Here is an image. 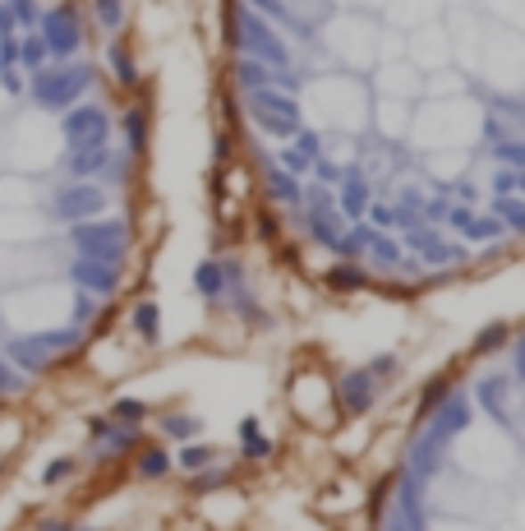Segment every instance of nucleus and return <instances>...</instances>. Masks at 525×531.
Masks as SVG:
<instances>
[{
  "label": "nucleus",
  "mask_w": 525,
  "mask_h": 531,
  "mask_svg": "<svg viewBox=\"0 0 525 531\" xmlns=\"http://www.w3.org/2000/svg\"><path fill=\"white\" fill-rule=\"evenodd\" d=\"M88 88H93V65L55 61L51 70H46V65L37 70V79H33V102L46 106V112H65V106H74Z\"/></svg>",
  "instance_id": "nucleus-1"
},
{
  "label": "nucleus",
  "mask_w": 525,
  "mask_h": 531,
  "mask_svg": "<svg viewBox=\"0 0 525 531\" xmlns=\"http://www.w3.org/2000/svg\"><path fill=\"white\" fill-rule=\"evenodd\" d=\"M23 342L51 361L55 352H70V347H74V342H78V328L70 324V328H55V333H33V337H23Z\"/></svg>",
  "instance_id": "nucleus-15"
},
{
  "label": "nucleus",
  "mask_w": 525,
  "mask_h": 531,
  "mask_svg": "<svg viewBox=\"0 0 525 531\" xmlns=\"http://www.w3.org/2000/svg\"><path fill=\"white\" fill-rule=\"evenodd\" d=\"M37 37L46 46V61H70L83 46V19L74 5H55L51 14H37Z\"/></svg>",
  "instance_id": "nucleus-5"
},
{
  "label": "nucleus",
  "mask_w": 525,
  "mask_h": 531,
  "mask_svg": "<svg viewBox=\"0 0 525 531\" xmlns=\"http://www.w3.org/2000/svg\"><path fill=\"white\" fill-rule=\"evenodd\" d=\"M282 167H286L291 176H309V167H314V157H309V153H304V148H295V144H291V148L282 153Z\"/></svg>",
  "instance_id": "nucleus-34"
},
{
  "label": "nucleus",
  "mask_w": 525,
  "mask_h": 531,
  "mask_svg": "<svg viewBox=\"0 0 525 531\" xmlns=\"http://www.w3.org/2000/svg\"><path fill=\"white\" fill-rule=\"evenodd\" d=\"M70 241L83 259H106V263H120L125 259V222H111V218H83L70 222Z\"/></svg>",
  "instance_id": "nucleus-4"
},
{
  "label": "nucleus",
  "mask_w": 525,
  "mask_h": 531,
  "mask_svg": "<svg viewBox=\"0 0 525 531\" xmlns=\"http://www.w3.org/2000/svg\"><path fill=\"white\" fill-rule=\"evenodd\" d=\"M249 116H254V125L263 129V135L272 139H291L295 129H299V116L295 112H267V106H244Z\"/></svg>",
  "instance_id": "nucleus-12"
},
{
  "label": "nucleus",
  "mask_w": 525,
  "mask_h": 531,
  "mask_svg": "<svg viewBox=\"0 0 525 531\" xmlns=\"http://www.w3.org/2000/svg\"><path fill=\"white\" fill-rule=\"evenodd\" d=\"M263 176H267V190L282 203H299V176H291L286 167H276V162H267Z\"/></svg>",
  "instance_id": "nucleus-17"
},
{
  "label": "nucleus",
  "mask_w": 525,
  "mask_h": 531,
  "mask_svg": "<svg viewBox=\"0 0 525 531\" xmlns=\"http://www.w3.org/2000/svg\"><path fill=\"white\" fill-rule=\"evenodd\" d=\"M120 129H125V139H129V148H134V153H144V144H148V116H144V112H138V106H134V112H125Z\"/></svg>",
  "instance_id": "nucleus-23"
},
{
  "label": "nucleus",
  "mask_w": 525,
  "mask_h": 531,
  "mask_svg": "<svg viewBox=\"0 0 525 531\" xmlns=\"http://www.w3.org/2000/svg\"><path fill=\"white\" fill-rule=\"evenodd\" d=\"M235 46L244 51V56H254V61L291 65V46H286V37L276 33L258 10H249V5L240 10V23H235Z\"/></svg>",
  "instance_id": "nucleus-3"
},
{
  "label": "nucleus",
  "mask_w": 525,
  "mask_h": 531,
  "mask_svg": "<svg viewBox=\"0 0 525 531\" xmlns=\"http://www.w3.org/2000/svg\"><path fill=\"white\" fill-rule=\"evenodd\" d=\"M23 388V369H14L5 356H0V393H19Z\"/></svg>",
  "instance_id": "nucleus-39"
},
{
  "label": "nucleus",
  "mask_w": 525,
  "mask_h": 531,
  "mask_svg": "<svg viewBox=\"0 0 525 531\" xmlns=\"http://www.w3.org/2000/svg\"><path fill=\"white\" fill-rule=\"evenodd\" d=\"M161 430L171 435V439H193V435L203 430V425H199V416H166Z\"/></svg>",
  "instance_id": "nucleus-32"
},
{
  "label": "nucleus",
  "mask_w": 525,
  "mask_h": 531,
  "mask_svg": "<svg viewBox=\"0 0 525 531\" xmlns=\"http://www.w3.org/2000/svg\"><path fill=\"white\" fill-rule=\"evenodd\" d=\"M106 112L97 102H83V106H70V116H65V144L70 148H93V144H106Z\"/></svg>",
  "instance_id": "nucleus-7"
},
{
  "label": "nucleus",
  "mask_w": 525,
  "mask_h": 531,
  "mask_svg": "<svg viewBox=\"0 0 525 531\" xmlns=\"http://www.w3.org/2000/svg\"><path fill=\"white\" fill-rule=\"evenodd\" d=\"M507 342V324H493V328H484L480 337H475V356H488V352H497Z\"/></svg>",
  "instance_id": "nucleus-33"
},
{
  "label": "nucleus",
  "mask_w": 525,
  "mask_h": 531,
  "mask_svg": "<svg viewBox=\"0 0 525 531\" xmlns=\"http://www.w3.org/2000/svg\"><path fill=\"white\" fill-rule=\"evenodd\" d=\"M199 471H203V467H199ZM226 476H231V471H203L199 481H193V490L208 494V490H217V485H226Z\"/></svg>",
  "instance_id": "nucleus-43"
},
{
  "label": "nucleus",
  "mask_w": 525,
  "mask_h": 531,
  "mask_svg": "<svg viewBox=\"0 0 525 531\" xmlns=\"http://www.w3.org/2000/svg\"><path fill=\"white\" fill-rule=\"evenodd\" d=\"M70 282L93 291V296H111V291L120 286V263H106V259H74L70 263Z\"/></svg>",
  "instance_id": "nucleus-8"
},
{
  "label": "nucleus",
  "mask_w": 525,
  "mask_h": 531,
  "mask_svg": "<svg viewBox=\"0 0 525 531\" xmlns=\"http://www.w3.org/2000/svg\"><path fill=\"white\" fill-rule=\"evenodd\" d=\"M102 208H106V195L97 190L93 180H70L61 195H55L51 212L61 222H83V218H102Z\"/></svg>",
  "instance_id": "nucleus-6"
},
{
  "label": "nucleus",
  "mask_w": 525,
  "mask_h": 531,
  "mask_svg": "<svg viewBox=\"0 0 525 531\" xmlns=\"http://www.w3.org/2000/svg\"><path fill=\"white\" fill-rule=\"evenodd\" d=\"M488 212H497V218L507 222V231H521V227H525V203H521L516 195H497V199L488 203Z\"/></svg>",
  "instance_id": "nucleus-21"
},
{
  "label": "nucleus",
  "mask_w": 525,
  "mask_h": 531,
  "mask_svg": "<svg viewBox=\"0 0 525 531\" xmlns=\"http://www.w3.org/2000/svg\"><path fill=\"white\" fill-rule=\"evenodd\" d=\"M0 84H5V93H10V97H14V93H23L19 74H14V65H10V70H0Z\"/></svg>",
  "instance_id": "nucleus-49"
},
{
  "label": "nucleus",
  "mask_w": 525,
  "mask_h": 531,
  "mask_svg": "<svg viewBox=\"0 0 525 531\" xmlns=\"http://www.w3.org/2000/svg\"><path fill=\"white\" fill-rule=\"evenodd\" d=\"M373 397H378V388H373L369 365H365V369H350V375H341V384H337V402H341V411L365 416V411L373 407Z\"/></svg>",
  "instance_id": "nucleus-9"
},
{
  "label": "nucleus",
  "mask_w": 525,
  "mask_h": 531,
  "mask_svg": "<svg viewBox=\"0 0 525 531\" xmlns=\"http://www.w3.org/2000/svg\"><path fill=\"white\" fill-rule=\"evenodd\" d=\"M193 286H199L208 301H217L221 291H226V273H221V263H217V259H203L199 273H193Z\"/></svg>",
  "instance_id": "nucleus-18"
},
{
  "label": "nucleus",
  "mask_w": 525,
  "mask_h": 531,
  "mask_svg": "<svg viewBox=\"0 0 525 531\" xmlns=\"http://www.w3.org/2000/svg\"><path fill=\"white\" fill-rule=\"evenodd\" d=\"M295 148H304L309 157H318V153H323V139L314 135V129H295Z\"/></svg>",
  "instance_id": "nucleus-44"
},
{
  "label": "nucleus",
  "mask_w": 525,
  "mask_h": 531,
  "mask_svg": "<svg viewBox=\"0 0 525 531\" xmlns=\"http://www.w3.org/2000/svg\"><path fill=\"white\" fill-rule=\"evenodd\" d=\"M493 157H503V162H521V144H497Z\"/></svg>",
  "instance_id": "nucleus-50"
},
{
  "label": "nucleus",
  "mask_w": 525,
  "mask_h": 531,
  "mask_svg": "<svg viewBox=\"0 0 525 531\" xmlns=\"http://www.w3.org/2000/svg\"><path fill=\"white\" fill-rule=\"evenodd\" d=\"M470 425V397H452V402H442L438 420H433V430L420 435V444H414V453H410V467H420V476H429L438 467V453L452 444V435H461Z\"/></svg>",
  "instance_id": "nucleus-2"
},
{
  "label": "nucleus",
  "mask_w": 525,
  "mask_h": 531,
  "mask_svg": "<svg viewBox=\"0 0 525 531\" xmlns=\"http://www.w3.org/2000/svg\"><path fill=\"white\" fill-rule=\"evenodd\" d=\"M503 231H507V227L497 222V218H470V222H465V236H470V241H497Z\"/></svg>",
  "instance_id": "nucleus-30"
},
{
  "label": "nucleus",
  "mask_w": 525,
  "mask_h": 531,
  "mask_svg": "<svg viewBox=\"0 0 525 531\" xmlns=\"http://www.w3.org/2000/svg\"><path fill=\"white\" fill-rule=\"evenodd\" d=\"M93 10H97V23L111 29V33L125 23V0H93Z\"/></svg>",
  "instance_id": "nucleus-28"
},
{
  "label": "nucleus",
  "mask_w": 525,
  "mask_h": 531,
  "mask_svg": "<svg viewBox=\"0 0 525 531\" xmlns=\"http://www.w3.org/2000/svg\"><path fill=\"white\" fill-rule=\"evenodd\" d=\"M212 458H217V453H212L208 444H189L185 453H180V467H185V471H199V467H208Z\"/></svg>",
  "instance_id": "nucleus-35"
},
{
  "label": "nucleus",
  "mask_w": 525,
  "mask_h": 531,
  "mask_svg": "<svg viewBox=\"0 0 525 531\" xmlns=\"http://www.w3.org/2000/svg\"><path fill=\"white\" fill-rule=\"evenodd\" d=\"M106 61H111V70H116V79H120L125 88L138 84V70H134V61H129V51H125V46H111V51H106Z\"/></svg>",
  "instance_id": "nucleus-26"
},
{
  "label": "nucleus",
  "mask_w": 525,
  "mask_h": 531,
  "mask_svg": "<svg viewBox=\"0 0 525 531\" xmlns=\"http://www.w3.org/2000/svg\"><path fill=\"white\" fill-rule=\"evenodd\" d=\"M369 245V227H350V231H341L337 236V241H332V250H337V254H359V250H365Z\"/></svg>",
  "instance_id": "nucleus-27"
},
{
  "label": "nucleus",
  "mask_w": 525,
  "mask_h": 531,
  "mask_svg": "<svg viewBox=\"0 0 525 531\" xmlns=\"http://www.w3.org/2000/svg\"><path fill=\"white\" fill-rule=\"evenodd\" d=\"M166 471H171V458H166L161 448H144V453H138V476L152 481V476H166Z\"/></svg>",
  "instance_id": "nucleus-29"
},
{
  "label": "nucleus",
  "mask_w": 525,
  "mask_h": 531,
  "mask_svg": "<svg viewBox=\"0 0 525 531\" xmlns=\"http://www.w3.org/2000/svg\"><path fill=\"white\" fill-rule=\"evenodd\" d=\"M10 10H14V23H23V29H33V23H37V5H33V0H10Z\"/></svg>",
  "instance_id": "nucleus-40"
},
{
  "label": "nucleus",
  "mask_w": 525,
  "mask_h": 531,
  "mask_svg": "<svg viewBox=\"0 0 525 531\" xmlns=\"http://www.w3.org/2000/svg\"><path fill=\"white\" fill-rule=\"evenodd\" d=\"M10 65H19V37L14 33L0 37V70H10Z\"/></svg>",
  "instance_id": "nucleus-42"
},
{
  "label": "nucleus",
  "mask_w": 525,
  "mask_h": 531,
  "mask_svg": "<svg viewBox=\"0 0 525 531\" xmlns=\"http://www.w3.org/2000/svg\"><path fill=\"white\" fill-rule=\"evenodd\" d=\"M111 416H116V420H144L148 407H144V402H134V397H120V402L111 407Z\"/></svg>",
  "instance_id": "nucleus-38"
},
{
  "label": "nucleus",
  "mask_w": 525,
  "mask_h": 531,
  "mask_svg": "<svg viewBox=\"0 0 525 531\" xmlns=\"http://www.w3.org/2000/svg\"><path fill=\"white\" fill-rule=\"evenodd\" d=\"M369 218H373V227H397V208L373 203V208H369Z\"/></svg>",
  "instance_id": "nucleus-47"
},
{
  "label": "nucleus",
  "mask_w": 525,
  "mask_h": 531,
  "mask_svg": "<svg viewBox=\"0 0 525 531\" xmlns=\"http://www.w3.org/2000/svg\"><path fill=\"white\" fill-rule=\"evenodd\" d=\"M420 254H424V263H456V259H465V250L461 245H452V241H442V236H424V245H420Z\"/></svg>",
  "instance_id": "nucleus-19"
},
{
  "label": "nucleus",
  "mask_w": 525,
  "mask_h": 531,
  "mask_svg": "<svg viewBox=\"0 0 525 531\" xmlns=\"http://www.w3.org/2000/svg\"><path fill=\"white\" fill-rule=\"evenodd\" d=\"M341 212H350V218H359V212L369 208V180L359 167H341Z\"/></svg>",
  "instance_id": "nucleus-10"
},
{
  "label": "nucleus",
  "mask_w": 525,
  "mask_h": 531,
  "mask_svg": "<svg viewBox=\"0 0 525 531\" xmlns=\"http://www.w3.org/2000/svg\"><path fill=\"white\" fill-rule=\"evenodd\" d=\"M309 171L318 176V185H337V180H341V167H337V162H323V157H314Z\"/></svg>",
  "instance_id": "nucleus-41"
},
{
  "label": "nucleus",
  "mask_w": 525,
  "mask_h": 531,
  "mask_svg": "<svg viewBox=\"0 0 525 531\" xmlns=\"http://www.w3.org/2000/svg\"><path fill=\"white\" fill-rule=\"evenodd\" d=\"M106 425H111V420H102V416H93V420H88V435H93V439H102V435H106Z\"/></svg>",
  "instance_id": "nucleus-51"
},
{
  "label": "nucleus",
  "mask_w": 525,
  "mask_h": 531,
  "mask_svg": "<svg viewBox=\"0 0 525 531\" xmlns=\"http://www.w3.org/2000/svg\"><path fill=\"white\" fill-rule=\"evenodd\" d=\"M442 218H447V222H452L456 231H465V222L475 218V212H470V208H452V203H447V212H442Z\"/></svg>",
  "instance_id": "nucleus-48"
},
{
  "label": "nucleus",
  "mask_w": 525,
  "mask_h": 531,
  "mask_svg": "<svg viewBox=\"0 0 525 531\" xmlns=\"http://www.w3.org/2000/svg\"><path fill=\"white\" fill-rule=\"evenodd\" d=\"M475 397H480V407L497 420V425H512V411H507V379H484L480 388H475Z\"/></svg>",
  "instance_id": "nucleus-13"
},
{
  "label": "nucleus",
  "mask_w": 525,
  "mask_h": 531,
  "mask_svg": "<svg viewBox=\"0 0 525 531\" xmlns=\"http://www.w3.org/2000/svg\"><path fill=\"white\" fill-rule=\"evenodd\" d=\"M74 467H78L74 458H55V462L42 471V481H46V485H61V481H70V476H74Z\"/></svg>",
  "instance_id": "nucleus-37"
},
{
  "label": "nucleus",
  "mask_w": 525,
  "mask_h": 531,
  "mask_svg": "<svg viewBox=\"0 0 525 531\" xmlns=\"http://www.w3.org/2000/svg\"><path fill=\"white\" fill-rule=\"evenodd\" d=\"M493 185H497V195H516V190H521V167H512V171H503V176H497Z\"/></svg>",
  "instance_id": "nucleus-45"
},
{
  "label": "nucleus",
  "mask_w": 525,
  "mask_h": 531,
  "mask_svg": "<svg viewBox=\"0 0 525 531\" xmlns=\"http://www.w3.org/2000/svg\"><path fill=\"white\" fill-rule=\"evenodd\" d=\"M244 458H272V439H263L258 430H244Z\"/></svg>",
  "instance_id": "nucleus-36"
},
{
  "label": "nucleus",
  "mask_w": 525,
  "mask_h": 531,
  "mask_svg": "<svg viewBox=\"0 0 525 531\" xmlns=\"http://www.w3.org/2000/svg\"><path fill=\"white\" fill-rule=\"evenodd\" d=\"M134 333L144 337V342H157V337H161V310H157L152 301L134 305Z\"/></svg>",
  "instance_id": "nucleus-20"
},
{
  "label": "nucleus",
  "mask_w": 525,
  "mask_h": 531,
  "mask_svg": "<svg viewBox=\"0 0 525 531\" xmlns=\"http://www.w3.org/2000/svg\"><path fill=\"white\" fill-rule=\"evenodd\" d=\"M19 65H28V70H42V65H46V46H42L37 33L19 37Z\"/></svg>",
  "instance_id": "nucleus-25"
},
{
  "label": "nucleus",
  "mask_w": 525,
  "mask_h": 531,
  "mask_svg": "<svg viewBox=\"0 0 525 531\" xmlns=\"http://www.w3.org/2000/svg\"><path fill=\"white\" fill-rule=\"evenodd\" d=\"M378 263H401V245L392 241V236H382V231H369V245H365Z\"/></svg>",
  "instance_id": "nucleus-24"
},
{
  "label": "nucleus",
  "mask_w": 525,
  "mask_h": 531,
  "mask_svg": "<svg viewBox=\"0 0 525 531\" xmlns=\"http://www.w3.org/2000/svg\"><path fill=\"white\" fill-rule=\"evenodd\" d=\"M244 5L258 10L263 19H276V23H282V29H291V33H304V37H309V29H304V23L295 19V10L286 5V0H244Z\"/></svg>",
  "instance_id": "nucleus-16"
},
{
  "label": "nucleus",
  "mask_w": 525,
  "mask_h": 531,
  "mask_svg": "<svg viewBox=\"0 0 525 531\" xmlns=\"http://www.w3.org/2000/svg\"><path fill=\"white\" fill-rule=\"evenodd\" d=\"M327 286L332 291H359V286H365V273H359L355 263H332V269H327Z\"/></svg>",
  "instance_id": "nucleus-22"
},
{
  "label": "nucleus",
  "mask_w": 525,
  "mask_h": 531,
  "mask_svg": "<svg viewBox=\"0 0 525 531\" xmlns=\"http://www.w3.org/2000/svg\"><path fill=\"white\" fill-rule=\"evenodd\" d=\"M138 444V435H134V425H106V435L97 439V462H106V458H120V453H129V448Z\"/></svg>",
  "instance_id": "nucleus-14"
},
{
  "label": "nucleus",
  "mask_w": 525,
  "mask_h": 531,
  "mask_svg": "<svg viewBox=\"0 0 525 531\" xmlns=\"http://www.w3.org/2000/svg\"><path fill=\"white\" fill-rule=\"evenodd\" d=\"M106 144H93V148H70V157H65V171L74 176V180H93L102 167H106Z\"/></svg>",
  "instance_id": "nucleus-11"
},
{
  "label": "nucleus",
  "mask_w": 525,
  "mask_h": 531,
  "mask_svg": "<svg viewBox=\"0 0 525 531\" xmlns=\"http://www.w3.org/2000/svg\"><path fill=\"white\" fill-rule=\"evenodd\" d=\"M442 397H447V379H433V384H429V393H424V407H420V411H433V407L442 402Z\"/></svg>",
  "instance_id": "nucleus-46"
},
{
  "label": "nucleus",
  "mask_w": 525,
  "mask_h": 531,
  "mask_svg": "<svg viewBox=\"0 0 525 531\" xmlns=\"http://www.w3.org/2000/svg\"><path fill=\"white\" fill-rule=\"evenodd\" d=\"M93 319H97V296L78 286V296H74V328H88Z\"/></svg>",
  "instance_id": "nucleus-31"
}]
</instances>
